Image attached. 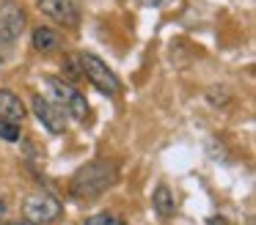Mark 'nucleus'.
<instances>
[{
    "label": "nucleus",
    "instance_id": "1a4fd4ad",
    "mask_svg": "<svg viewBox=\"0 0 256 225\" xmlns=\"http://www.w3.org/2000/svg\"><path fill=\"white\" fill-rule=\"evenodd\" d=\"M34 47L39 49V52H52V49L61 47V38H58V33L52 30V27H36L34 30Z\"/></svg>",
    "mask_w": 256,
    "mask_h": 225
},
{
    "label": "nucleus",
    "instance_id": "4468645a",
    "mask_svg": "<svg viewBox=\"0 0 256 225\" xmlns=\"http://www.w3.org/2000/svg\"><path fill=\"white\" fill-rule=\"evenodd\" d=\"M166 3H171V0H140V5H146V8H160Z\"/></svg>",
    "mask_w": 256,
    "mask_h": 225
},
{
    "label": "nucleus",
    "instance_id": "0eeeda50",
    "mask_svg": "<svg viewBox=\"0 0 256 225\" xmlns=\"http://www.w3.org/2000/svg\"><path fill=\"white\" fill-rule=\"evenodd\" d=\"M42 14H47L50 19L61 22L66 27H78L80 25V11L72 0H39Z\"/></svg>",
    "mask_w": 256,
    "mask_h": 225
},
{
    "label": "nucleus",
    "instance_id": "2eb2a0df",
    "mask_svg": "<svg viewBox=\"0 0 256 225\" xmlns=\"http://www.w3.org/2000/svg\"><path fill=\"white\" fill-rule=\"evenodd\" d=\"M6 217V203H3V198H0V220Z\"/></svg>",
    "mask_w": 256,
    "mask_h": 225
},
{
    "label": "nucleus",
    "instance_id": "f8f14e48",
    "mask_svg": "<svg viewBox=\"0 0 256 225\" xmlns=\"http://www.w3.org/2000/svg\"><path fill=\"white\" fill-rule=\"evenodd\" d=\"M86 225H127L118 217H110V214H94V217L86 220Z\"/></svg>",
    "mask_w": 256,
    "mask_h": 225
},
{
    "label": "nucleus",
    "instance_id": "ddd939ff",
    "mask_svg": "<svg viewBox=\"0 0 256 225\" xmlns=\"http://www.w3.org/2000/svg\"><path fill=\"white\" fill-rule=\"evenodd\" d=\"M0 137L8 140V143L20 140V124H3V121H0Z\"/></svg>",
    "mask_w": 256,
    "mask_h": 225
},
{
    "label": "nucleus",
    "instance_id": "f3484780",
    "mask_svg": "<svg viewBox=\"0 0 256 225\" xmlns=\"http://www.w3.org/2000/svg\"><path fill=\"white\" fill-rule=\"evenodd\" d=\"M8 225H34V223H28V220H25V223H8Z\"/></svg>",
    "mask_w": 256,
    "mask_h": 225
},
{
    "label": "nucleus",
    "instance_id": "f03ea898",
    "mask_svg": "<svg viewBox=\"0 0 256 225\" xmlns=\"http://www.w3.org/2000/svg\"><path fill=\"white\" fill-rule=\"evenodd\" d=\"M44 91H47V99L56 102L58 107H61L66 115H72L74 121L86 124V121L91 118V110H88L86 96L74 91L69 82H64V80H44Z\"/></svg>",
    "mask_w": 256,
    "mask_h": 225
},
{
    "label": "nucleus",
    "instance_id": "20e7f679",
    "mask_svg": "<svg viewBox=\"0 0 256 225\" xmlns=\"http://www.w3.org/2000/svg\"><path fill=\"white\" fill-rule=\"evenodd\" d=\"M22 214L34 225H47V223L61 217V203H58V198H52L50 192L42 190V192H34V195L25 198Z\"/></svg>",
    "mask_w": 256,
    "mask_h": 225
},
{
    "label": "nucleus",
    "instance_id": "39448f33",
    "mask_svg": "<svg viewBox=\"0 0 256 225\" xmlns=\"http://www.w3.org/2000/svg\"><path fill=\"white\" fill-rule=\"evenodd\" d=\"M25 30V11L17 0H0V41L12 44Z\"/></svg>",
    "mask_w": 256,
    "mask_h": 225
},
{
    "label": "nucleus",
    "instance_id": "6e6552de",
    "mask_svg": "<svg viewBox=\"0 0 256 225\" xmlns=\"http://www.w3.org/2000/svg\"><path fill=\"white\" fill-rule=\"evenodd\" d=\"M22 118H25V107L20 102V96L12 91H0V121L3 124H22Z\"/></svg>",
    "mask_w": 256,
    "mask_h": 225
},
{
    "label": "nucleus",
    "instance_id": "f257e3e1",
    "mask_svg": "<svg viewBox=\"0 0 256 225\" xmlns=\"http://www.w3.org/2000/svg\"><path fill=\"white\" fill-rule=\"evenodd\" d=\"M116 165L108 162V159H94V162L83 165L78 173L72 176V195L91 201V198H100L105 190H110L116 184Z\"/></svg>",
    "mask_w": 256,
    "mask_h": 225
},
{
    "label": "nucleus",
    "instance_id": "9d476101",
    "mask_svg": "<svg viewBox=\"0 0 256 225\" xmlns=\"http://www.w3.org/2000/svg\"><path fill=\"white\" fill-rule=\"evenodd\" d=\"M154 209H157L160 217H174V214H176V203H174L168 187H157L154 190Z\"/></svg>",
    "mask_w": 256,
    "mask_h": 225
},
{
    "label": "nucleus",
    "instance_id": "423d86ee",
    "mask_svg": "<svg viewBox=\"0 0 256 225\" xmlns=\"http://www.w3.org/2000/svg\"><path fill=\"white\" fill-rule=\"evenodd\" d=\"M34 113H36V118L44 124V129H50L52 135H61V132L66 129V118H69V115L64 113L56 102H50L47 96H36L34 99Z\"/></svg>",
    "mask_w": 256,
    "mask_h": 225
},
{
    "label": "nucleus",
    "instance_id": "9b49d317",
    "mask_svg": "<svg viewBox=\"0 0 256 225\" xmlns=\"http://www.w3.org/2000/svg\"><path fill=\"white\" fill-rule=\"evenodd\" d=\"M64 74H66L69 80H80V77H83V71H80V58H66L64 60Z\"/></svg>",
    "mask_w": 256,
    "mask_h": 225
},
{
    "label": "nucleus",
    "instance_id": "7ed1b4c3",
    "mask_svg": "<svg viewBox=\"0 0 256 225\" xmlns=\"http://www.w3.org/2000/svg\"><path fill=\"white\" fill-rule=\"evenodd\" d=\"M80 71H83V77L91 82L94 88H100L102 93H108V96H113V93L122 91V82H118V77L113 74L110 69H108L105 63H102L96 55H80Z\"/></svg>",
    "mask_w": 256,
    "mask_h": 225
},
{
    "label": "nucleus",
    "instance_id": "dca6fc26",
    "mask_svg": "<svg viewBox=\"0 0 256 225\" xmlns=\"http://www.w3.org/2000/svg\"><path fill=\"white\" fill-rule=\"evenodd\" d=\"M3 47H6V44L0 41V60H6V52H3Z\"/></svg>",
    "mask_w": 256,
    "mask_h": 225
}]
</instances>
